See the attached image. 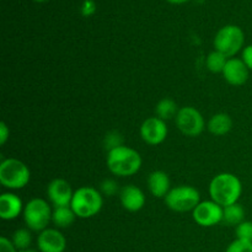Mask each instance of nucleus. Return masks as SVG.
<instances>
[{
	"mask_svg": "<svg viewBox=\"0 0 252 252\" xmlns=\"http://www.w3.org/2000/svg\"><path fill=\"white\" fill-rule=\"evenodd\" d=\"M228 57L225 54L220 53V52L216 51L214 49L213 52L208 54L206 59V65L207 69H208L211 73L214 74H221L223 73L224 68H225V64L228 62Z\"/></svg>",
	"mask_w": 252,
	"mask_h": 252,
	"instance_id": "obj_21",
	"label": "nucleus"
},
{
	"mask_svg": "<svg viewBox=\"0 0 252 252\" xmlns=\"http://www.w3.org/2000/svg\"><path fill=\"white\" fill-rule=\"evenodd\" d=\"M0 252H19V250L15 248L11 239L6 238V236H1L0 238Z\"/></svg>",
	"mask_w": 252,
	"mask_h": 252,
	"instance_id": "obj_29",
	"label": "nucleus"
},
{
	"mask_svg": "<svg viewBox=\"0 0 252 252\" xmlns=\"http://www.w3.org/2000/svg\"><path fill=\"white\" fill-rule=\"evenodd\" d=\"M241 59L246 64L249 70L252 71V44L244 47V49L241 51Z\"/></svg>",
	"mask_w": 252,
	"mask_h": 252,
	"instance_id": "obj_28",
	"label": "nucleus"
},
{
	"mask_svg": "<svg viewBox=\"0 0 252 252\" xmlns=\"http://www.w3.org/2000/svg\"><path fill=\"white\" fill-rule=\"evenodd\" d=\"M224 80L233 86H243L250 76V70L241 58H229L223 73Z\"/></svg>",
	"mask_w": 252,
	"mask_h": 252,
	"instance_id": "obj_13",
	"label": "nucleus"
},
{
	"mask_svg": "<svg viewBox=\"0 0 252 252\" xmlns=\"http://www.w3.org/2000/svg\"><path fill=\"white\" fill-rule=\"evenodd\" d=\"M19 252H39V251L33 250V249H27V250H22V251H19Z\"/></svg>",
	"mask_w": 252,
	"mask_h": 252,
	"instance_id": "obj_32",
	"label": "nucleus"
},
{
	"mask_svg": "<svg viewBox=\"0 0 252 252\" xmlns=\"http://www.w3.org/2000/svg\"><path fill=\"white\" fill-rule=\"evenodd\" d=\"M103 144H105L106 149L111 150L115 149V148L120 147V145H123L122 143V135L118 132H110L105 137V140H103Z\"/></svg>",
	"mask_w": 252,
	"mask_h": 252,
	"instance_id": "obj_26",
	"label": "nucleus"
},
{
	"mask_svg": "<svg viewBox=\"0 0 252 252\" xmlns=\"http://www.w3.org/2000/svg\"><path fill=\"white\" fill-rule=\"evenodd\" d=\"M208 191L212 201L217 202L224 208L239 203L243 193V184L236 175L221 172L212 179Z\"/></svg>",
	"mask_w": 252,
	"mask_h": 252,
	"instance_id": "obj_1",
	"label": "nucleus"
},
{
	"mask_svg": "<svg viewBox=\"0 0 252 252\" xmlns=\"http://www.w3.org/2000/svg\"><path fill=\"white\" fill-rule=\"evenodd\" d=\"M139 133L142 139L149 145H159L165 142L169 133V128L165 121L157 116L147 118L140 125Z\"/></svg>",
	"mask_w": 252,
	"mask_h": 252,
	"instance_id": "obj_10",
	"label": "nucleus"
},
{
	"mask_svg": "<svg viewBox=\"0 0 252 252\" xmlns=\"http://www.w3.org/2000/svg\"><path fill=\"white\" fill-rule=\"evenodd\" d=\"M244 220H245V209H244V207L240 203L224 207V223H226L228 225L238 226Z\"/></svg>",
	"mask_w": 252,
	"mask_h": 252,
	"instance_id": "obj_20",
	"label": "nucleus"
},
{
	"mask_svg": "<svg viewBox=\"0 0 252 252\" xmlns=\"http://www.w3.org/2000/svg\"><path fill=\"white\" fill-rule=\"evenodd\" d=\"M96 9H97V6H96V2L94 0H84L80 6V12L84 17H90L95 14Z\"/></svg>",
	"mask_w": 252,
	"mask_h": 252,
	"instance_id": "obj_27",
	"label": "nucleus"
},
{
	"mask_svg": "<svg viewBox=\"0 0 252 252\" xmlns=\"http://www.w3.org/2000/svg\"><path fill=\"white\" fill-rule=\"evenodd\" d=\"M52 214L53 209L46 199L32 198L25 204L22 217L27 229L34 233H41L52 223Z\"/></svg>",
	"mask_w": 252,
	"mask_h": 252,
	"instance_id": "obj_5",
	"label": "nucleus"
},
{
	"mask_svg": "<svg viewBox=\"0 0 252 252\" xmlns=\"http://www.w3.org/2000/svg\"><path fill=\"white\" fill-rule=\"evenodd\" d=\"M179 111L180 108L177 103L170 97L161 98L155 106V116L159 117L160 120L165 121V122L172 120V118H176Z\"/></svg>",
	"mask_w": 252,
	"mask_h": 252,
	"instance_id": "obj_19",
	"label": "nucleus"
},
{
	"mask_svg": "<svg viewBox=\"0 0 252 252\" xmlns=\"http://www.w3.org/2000/svg\"><path fill=\"white\" fill-rule=\"evenodd\" d=\"M233 128V120L228 113H216L209 118L208 123H207V129L209 133L216 137H223L226 135Z\"/></svg>",
	"mask_w": 252,
	"mask_h": 252,
	"instance_id": "obj_17",
	"label": "nucleus"
},
{
	"mask_svg": "<svg viewBox=\"0 0 252 252\" xmlns=\"http://www.w3.org/2000/svg\"><path fill=\"white\" fill-rule=\"evenodd\" d=\"M213 46L216 51L225 54L228 58H234L245 47V33L236 25H226L216 33Z\"/></svg>",
	"mask_w": 252,
	"mask_h": 252,
	"instance_id": "obj_6",
	"label": "nucleus"
},
{
	"mask_svg": "<svg viewBox=\"0 0 252 252\" xmlns=\"http://www.w3.org/2000/svg\"><path fill=\"white\" fill-rule=\"evenodd\" d=\"M76 218L89 219L97 216L103 207V196L97 189L91 186L79 187L74 191L70 203Z\"/></svg>",
	"mask_w": 252,
	"mask_h": 252,
	"instance_id": "obj_3",
	"label": "nucleus"
},
{
	"mask_svg": "<svg viewBox=\"0 0 252 252\" xmlns=\"http://www.w3.org/2000/svg\"><path fill=\"white\" fill-rule=\"evenodd\" d=\"M33 1H36V2H44V1H47V0H33Z\"/></svg>",
	"mask_w": 252,
	"mask_h": 252,
	"instance_id": "obj_33",
	"label": "nucleus"
},
{
	"mask_svg": "<svg viewBox=\"0 0 252 252\" xmlns=\"http://www.w3.org/2000/svg\"><path fill=\"white\" fill-rule=\"evenodd\" d=\"M74 191L70 184L64 179H54L47 186V197L53 208L70 206Z\"/></svg>",
	"mask_w": 252,
	"mask_h": 252,
	"instance_id": "obj_11",
	"label": "nucleus"
},
{
	"mask_svg": "<svg viewBox=\"0 0 252 252\" xmlns=\"http://www.w3.org/2000/svg\"><path fill=\"white\" fill-rule=\"evenodd\" d=\"M225 252H252V241L235 239L226 248Z\"/></svg>",
	"mask_w": 252,
	"mask_h": 252,
	"instance_id": "obj_25",
	"label": "nucleus"
},
{
	"mask_svg": "<svg viewBox=\"0 0 252 252\" xmlns=\"http://www.w3.org/2000/svg\"><path fill=\"white\" fill-rule=\"evenodd\" d=\"M37 249L39 252H64L66 249V239L59 229L47 228L38 233Z\"/></svg>",
	"mask_w": 252,
	"mask_h": 252,
	"instance_id": "obj_12",
	"label": "nucleus"
},
{
	"mask_svg": "<svg viewBox=\"0 0 252 252\" xmlns=\"http://www.w3.org/2000/svg\"><path fill=\"white\" fill-rule=\"evenodd\" d=\"M165 204L177 213L192 212L201 202V194L197 189L189 185H180L170 189L164 198Z\"/></svg>",
	"mask_w": 252,
	"mask_h": 252,
	"instance_id": "obj_7",
	"label": "nucleus"
},
{
	"mask_svg": "<svg viewBox=\"0 0 252 252\" xmlns=\"http://www.w3.org/2000/svg\"><path fill=\"white\" fill-rule=\"evenodd\" d=\"M147 184L150 193L157 198H165L171 189V181H170L169 175L162 170H155L150 172Z\"/></svg>",
	"mask_w": 252,
	"mask_h": 252,
	"instance_id": "obj_16",
	"label": "nucleus"
},
{
	"mask_svg": "<svg viewBox=\"0 0 252 252\" xmlns=\"http://www.w3.org/2000/svg\"><path fill=\"white\" fill-rule=\"evenodd\" d=\"M120 189L118 184L113 179H105L100 185V192L103 196H116L117 193H120Z\"/></svg>",
	"mask_w": 252,
	"mask_h": 252,
	"instance_id": "obj_24",
	"label": "nucleus"
},
{
	"mask_svg": "<svg viewBox=\"0 0 252 252\" xmlns=\"http://www.w3.org/2000/svg\"><path fill=\"white\" fill-rule=\"evenodd\" d=\"M224 208L217 202L201 201L198 206L192 211V218L197 225L203 228H212L223 221Z\"/></svg>",
	"mask_w": 252,
	"mask_h": 252,
	"instance_id": "obj_9",
	"label": "nucleus"
},
{
	"mask_svg": "<svg viewBox=\"0 0 252 252\" xmlns=\"http://www.w3.org/2000/svg\"><path fill=\"white\" fill-rule=\"evenodd\" d=\"M235 235L236 239L240 240L252 241V221L244 220L243 223L235 226Z\"/></svg>",
	"mask_w": 252,
	"mask_h": 252,
	"instance_id": "obj_23",
	"label": "nucleus"
},
{
	"mask_svg": "<svg viewBox=\"0 0 252 252\" xmlns=\"http://www.w3.org/2000/svg\"><path fill=\"white\" fill-rule=\"evenodd\" d=\"M31 180L29 166L16 158L2 159L0 162V184L2 187L16 191L25 189Z\"/></svg>",
	"mask_w": 252,
	"mask_h": 252,
	"instance_id": "obj_4",
	"label": "nucleus"
},
{
	"mask_svg": "<svg viewBox=\"0 0 252 252\" xmlns=\"http://www.w3.org/2000/svg\"><path fill=\"white\" fill-rule=\"evenodd\" d=\"M11 241L15 245V248H16L19 251L31 249L30 248L32 244L31 230L27 228L17 229V230H15L14 234H12Z\"/></svg>",
	"mask_w": 252,
	"mask_h": 252,
	"instance_id": "obj_22",
	"label": "nucleus"
},
{
	"mask_svg": "<svg viewBox=\"0 0 252 252\" xmlns=\"http://www.w3.org/2000/svg\"><path fill=\"white\" fill-rule=\"evenodd\" d=\"M176 127L186 137H198L206 128V121L203 115L193 106H185L180 108L176 118Z\"/></svg>",
	"mask_w": 252,
	"mask_h": 252,
	"instance_id": "obj_8",
	"label": "nucleus"
},
{
	"mask_svg": "<svg viewBox=\"0 0 252 252\" xmlns=\"http://www.w3.org/2000/svg\"><path fill=\"white\" fill-rule=\"evenodd\" d=\"M166 1L174 5H181V4H185V2H187L189 0H166Z\"/></svg>",
	"mask_w": 252,
	"mask_h": 252,
	"instance_id": "obj_31",
	"label": "nucleus"
},
{
	"mask_svg": "<svg viewBox=\"0 0 252 252\" xmlns=\"http://www.w3.org/2000/svg\"><path fill=\"white\" fill-rule=\"evenodd\" d=\"M10 138V128L5 122L0 123V144L5 145L6 144L7 139Z\"/></svg>",
	"mask_w": 252,
	"mask_h": 252,
	"instance_id": "obj_30",
	"label": "nucleus"
},
{
	"mask_svg": "<svg viewBox=\"0 0 252 252\" xmlns=\"http://www.w3.org/2000/svg\"><path fill=\"white\" fill-rule=\"evenodd\" d=\"M118 197H120V202L123 208L128 212H132V213L142 211L145 206V202H147L144 192L135 185L123 186L120 189Z\"/></svg>",
	"mask_w": 252,
	"mask_h": 252,
	"instance_id": "obj_14",
	"label": "nucleus"
},
{
	"mask_svg": "<svg viewBox=\"0 0 252 252\" xmlns=\"http://www.w3.org/2000/svg\"><path fill=\"white\" fill-rule=\"evenodd\" d=\"M75 218L76 216L70 206L56 207V208H53L52 223L54 224L57 229L69 228L75 221Z\"/></svg>",
	"mask_w": 252,
	"mask_h": 252,
	"instance_id": "obj_18",
	"label": "nucleus"
},
{
	"mask_svg": "<svg viewBox=\"0 0 252 252\" xmlns=\"http://www.w3.org/2000/svg\"><path fill=\"white\" fill-rule=\"evenodd\" d=\"M22 199L12 192H5L0 196V218L2 220H14L24 213Z\"/></svg>",
	"mask_w": 252,
	"mask_h": 252,
	"instance_id": "obj_15",
	"label": "nucleus"
},
{
	"mask_svg": "<svg viewBox=\"0 0 252 252\" xmlns=\"http://www.w3.org/2000/svg\"><path fill=\"white\" fill-rule=\"evenodd\" d=\"M142 164L143 160L139 153L125 144L108 150L106 157L108 171L115 176H133L139 171Z\"/></svg>",
	"mask_w": 252,
	"mask_h": 252,
	"instance_id": "obj_2",
	"label": "nucleus"
}]
</instances>
